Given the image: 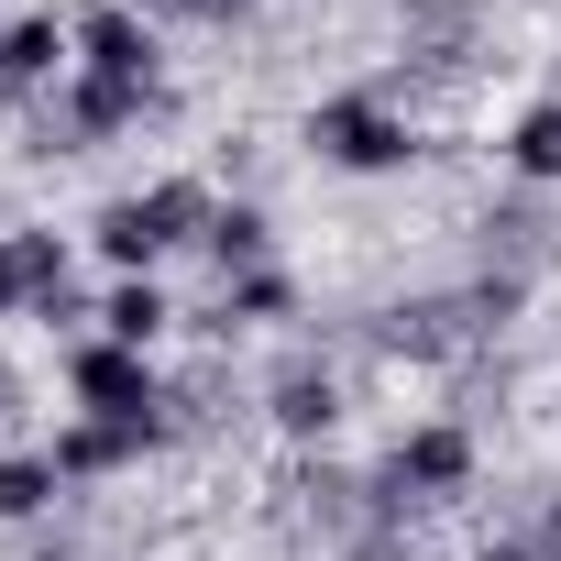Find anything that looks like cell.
<instances>
[{
    "mask_svg": "<svg viewBox=\"0 0 561 561\" xmlns=\"http://www.w3.org/2000/svg\"><path fill=\"white\" fill-rule=\"evenodd\" d=\"M45 451H56V473H67V484H100V473H133V462L154 451V430H122V419H67Z\"/></svg>",
    "mask_w": 561,
    "mask_h": 561,
    "instance_id": "cell-6",
    "label": "cell"
},
{
    "mask_svg": "<svg viewBox=\"0 0 561 561\" xmlns=\"http://www.w3.org/2000/svg\"><path fill=\"white\" fill-rule=\"evenodd\" d=\"M34 309V264H23V231H0V320Z\"/></svg>",
    "mask_w": 561,
    "mask_h": 561,
    "instance_id": "cell-15",
    "label": "cell"
},
{
    "mask_svg": "<svg viewBox=\"0 0 561 561\" xmlns=\"http://www.w3.org/2000/svg\"><path fill=\"white\" fill-rule=\"evenodd\" d=\"M56 495H67L56 451H12V462H0V528H34V517H56Z\"/></svg>",
    "mask_w": 561,
    "mask_h": 561,
    "instance_id": "cell-12",
    "label": "cell"
},
{
    "mask_svg": "<svg viewBox=\"0 0 561 561\" xmlns=\"http://www.w3.org/2000/svg\"><path fill=\"white\" fill-rule=\"evenodd\" d=\"M67 34H78V78H111V89L154 100V23L133 12V0H89Z\"/></svg>",
    "mask_w": 561,
    "mask_h": 561,
    "instance_id": "cell-5",
    "label": "cell"
},
{
    "mask_svg": "<svg viewBox=\"0 0 561 561\" xmlns=\"http://www.w3.org/2000/svg\"><path fill=\"white\" fill-rule=\"evenodd\" d=\"M309 144H320V165H342V176H397V165L419 154V133H408V111H397L386 89H331V100L309 111Z\"/></svg>",
    "mask_w": 561,
    "mask_h": 561,
    "instance_id": "cell-2",
    "label": "cell"
},
{
    "mask_svg": "<svg viewBox=\"0 0 561 561\" xmlns=\"http://www.w3.org/2000/svg\"><path fill=\"white\" fill-rule=\"evenodd\" d=\"M45 78H78V34H67L56 12L0 23V89H45Z\"/></svg>",
    "mask_w": 561,
    "mask_h": 561,
    "instance_id": "cell-7",
    "label": "cell"
},
{
    "mask_svg": "<svg viewBox=\"0 0 561 561\" xmlns=\"http://www.w3.org/2000/svg\"><path fill=\"white\" fill-rule=\"evenodd\" d=\"M462 484H473V430H462V419L397 430V451H386V495H397V506H440V495H462Z\"/></svg>",
    "mask_w": 561,
    "mask_h": 561,
    "instance_id": "cell-4",
    "label": "cell"
},
{
    "mask_svg": "<svg viewBox=\"0 0 561 561\" xmlns=\"http://www.w3.org/2000/svg\"><path fill=\"white\" fill-rule=\"evenodd\" d=\"M209 187L198 176H154V187H122V198H100V220H89V242H100V264L111 275H154L176 242H198L209 231Z\"/></svg>",
    "mask_w": 561,
    "mask_h": 561,
    "instance_id": "cell-1",
    "label": "cell"
},
{
    "mask_svg": "<svg viewBox=\"0 0 561 561\" xmlns=\"http://www.w3.org/2000/svg\"><path fill=\"white\" fill-rule=\"evenodd\" d=\"M298 309V287L275 264H253V275H220V331H253V320H287Z\"/></svg>",
    "mask_w": 561,
    "mask_h": 561,
    "instance_id": "cell-14",
    "label": "cell"
},
{
    "mask_svg": "<svg viewBox=\"0 0 561 561\" xmlns=\"http://www.w3.org/2000/svg\"><path fill=\"white\" fill-rule=\"evenodd\" d=\"M539 561H561V506H550V528H539Z\"/></svg>",
    "mask_w": 561,
    "mask_h": 561,
    "instance_id": "cell-18",
    "label": "cell"
},
{
    "mask_svg": "<svg viewBox=\"0 0 561 561\" xmlns=\"http://www.w3.org/2000/svg\"><path fill=\"white\" fill-rule=\"evenodd\" d=\"M144 12H176V23H209V12H220V0H144Z\"/></svg>",
    "mask_w": 561,
    "mask_h": 561,
    "instance_id": "cell-16",
    "label": "cell"
},
{
    "mask_svg": "<svg viewBox=\"0 0 561 561\" xmlns=\"http://www.w3.org/2000/svg\"><path fill=\"white\" fill-rule=\"evenodd\" d=\"M56 122H67V144H111V133H133V122H144V89H111V78H67Z\"/></svg>",
    "mask_w": 561,
    "mask_h": 561,
    "instance_id": "cell-9",
    "label": "cell"
},
{
    "mask_svg": "<svg viewBox=\"0 0 561 561\" xmlns=\"http://www.w3.org/2000/svg\"><path fill=\"white\" fill-rule=\"evenodd\" d=\"M473 561H539V539H506V550H473Z\"/></svg>",
    "mask_w": 561,
    "mask_h": 561,
    "instance_id": "cell-17",
    "label": "cell"
},
{
    "mask_svg": "<svg viewBox=\"0 0 561 561\" xmlns=\"http://www.w3.org/2000/svg\"><path fill=\"white\" fill-rule=\"evenodd\" d=\"M264 408H275V430H287V440H320V430L342 419V375L298 353L287 375H275V386H264Z\"/></svg>",
    "mask_w": 561,
    "mask_h": 561,
    "instance_id": "cell-8",
    "label": "cell"
},
{
    "mask_svg": "<svg viewBox=\"0 0 561 561\" xmlns=\"http://www.w3.org/2000/svg\"><path fill=\"white\" fill-rule=\"evenodd\" d=\"M67 397H78V419H122V430H165V386H154V353H133V342H78L67 353Z\"/></svg>",
    "mask_w": 561,
    "mask_h": 561,
    "instance_id": "cell-3",
    "label": "cell"
},
{
    "mask_svg": "<svg viewBox=\"0 0 561 561\" xmlns=\"http://www.w3.org/2000/svg\"><path fill=\"white\" fill-rule=\"evenodd\" d=\"M165 287H154V275H111V298H100V342H133V353H154L165 342Z\"/></svg>",
    "mask_w": 561,
    "mask_h": 561,
    "instance_id": "cell-10",
    "label": "cell"
},
{
    "mask_svg": "<svg viewBox=\"0 0 561 561\" xmlns=\"http://www.w3.org/2000/svg\"><path fill=\"white\" fill-rule=\"evenodd\" d=\"M506 176L517 187H561V100H528L506 122Z\"/></svg>",
    "mask_w": 561,
    "mask_h": 561,
    "instance_id": "cell-11",
    "label": "cell"
},
{
    "mask_svg": "<svg viewBox=\"0 0 561 561\" xmlns=\"http://www.w3.org/2000/svg\"><path fill=\"white\" fill-rule=\"evenodd\" d=\"M198 242H209V264H220V275H253V264H264V242H275V231H264V209H253V198H220V209H209V231H198Z\"/></svg>",
    "mask_w": 561,
    "mask_h": 561,
    "instance_id": "cell-13",
    "label": "cell"
}]
</instances>
